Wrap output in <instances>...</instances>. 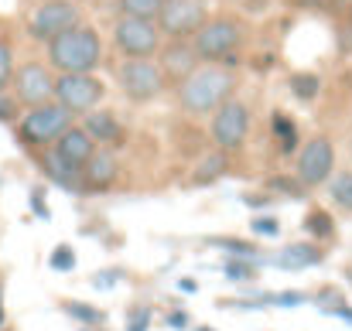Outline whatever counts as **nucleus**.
Instances as JSON below:
<instances>
[{"instance_id":"f257e3e1","label":"nucleus","mask_w":352,"mask_h":331,"mask_svg":"<svg viewBox=\"0 0 352 331\" xmlns=\"http://www.w3.org/2000/svg\"><path fill=\"white\" fill-rule=\"evenodd\" d=\"M236 93V72L223 65H199L185 82L175 86L178 106L188 116H212Z\"/></svg>"},{"instance_id":"f03ea898","label":"nucleus","mask_w":352,"mask_h":331,"mask_svg":"<svg viewBox=\"0 0 352 331\" xmlns=\"http://www.w3.org/2000/svg\"><path fill=\"white\" fill-rule=\"evenodd\" d=\"M45 55L58 76L62 72H96L103 65V38L93 24H76L72 31L48 41Z\"/></svg>"},{"instance_id":"7ed1b4c3","label":"nucleus","mask_w":352,"mask_h":331,"mask_svg":"<svg viewBox=\"0 0 352 331\" xmlns=\"http://www.w3.org/2000/svg\"><path fill=\"white\" fill-rule=\"evenodd\" d=\"M195 52L209 65L236 69L239 65V48L246 45V24L236 14H209V21L195 31Z\"/></svg>"},{"instance_id":"20e7f679","label":"nucleus","mask_w":352,"mask_h":331,"mask_svg":"<svg viewBox=\"0 0 352 331\" xmlns=\"http://www.w3.org/2000/svg\"><path fill=\"white\" fill-rule=\"evenodd\" d=\"M72 119H76V113H69L58 100H52V103H41V106H31V110L21 113L17 130H21V140L28 147L45 150V147L58 144V137L72 126Z\"/></svg>"},{"instance_id":"39448f33","label":"nucleus","mask_w":352,"mask_h":331,"mask_svg":"<svg viewBox=\"0 0 352 331\" xmlns=\"http://www.w3.org/2000/svg\"><path fill=\"white\" fill-rule=\"evenodd\" d=\"M117 82L130 103H154L168 89V76L157 65V58H123L117 69Z\"/></svg>"},{"instance_id":"423d86ee","label":"nucleus","mask_w":352,"mask_h":331,"mask_svg":"<svg viewBox=\"0 0 352 331\" xmlns=\"http://www.w3.org/2000/svg\"><path fill=\"white\" fill-rule=\"evenodd\" d=\"M113 48L123 58H157V52L164 48V34H161L157 21L117 17V24H113Z\"/></svg>"},{"instance_id":"0eeeda50","label":"nucleus","mask_w":352,"mask_h":331,"mask_svg":"<svg viewBox=\"0 0 352 331\" xmlns=\"http://www.w3.org/2000/svg\"><path fill=\"white\" fill-rule=\"evenodd\" d=\"M55 100L76 116L100 110V103L107 100V86L103 79H96V72H62L55 76Z\"/></svg>"},{"instance_id":"6e6552de","label":"nucleus","mask_w":352,"mask_h":331,"mask_svg":"<svg viewBox=\"0 0 352 331\" xmlns=\"http://www.w3.org/2000/svg\"><path fill=\"white\" fill-rule=\"evenodd\" d=\"M76 24H82V10L76 0H45L41 7H34V14L28 17V34L41 45L55 41L58 34L72 31Z\"/></svg>"},{"instance_id":"1a4fd4ad","label":"nucleus","mask_w":352,"mask_h":331,"mask_svg":"<svg viewBox=\"0 0 352 331\" xmlns=\"http://www.w3.org/2000/svg\"><path fill=\"white\" fill-rule=\"evenodd\" d=\"M250 119L253 113L243 100H226L219 110L212 113V123H209V133H212V144L226 154L243 150L246 144V133H250Z\"/></svg>"},{"instance_id":"9d476101","label":"nucleus","mask_w":352,"mask_h":331,"mask_svg":"<svg viewBox=\"0 0 352 331\" xmlns=\"http://www.w3.org/2000/svg\"><path fill=\"white\" fill-rule=\"evenodd\" d=\"M10 89H14V100H17L24 110L41 106V103H52V100H55L52 65H45V62H24V65H17Z\"/></svg>"},{"instance_id":"9b49d317","label":"nucleus","mask_w":352,"mask_h":331,"mask_svg":"<svg viewBox=\"0 0 352 331\" xmlns=\"http://www.w3.org/2000/svg\"><path fill=\"white\" fill-rule=\"evenodd\" d=\"M332 171H336V147H332V140L329 137H311L298 150V171H294V178L305 188H318V185L332 181Z\"/></svg>"},{"instance_id":"f8f14e48","label":"nucleus","mask_w":352,"mask_h":331,"mask_svg":"<svg viewBox=\"0 0 352 331\" xmlns=\"http://www.w3.org/2000/svg\"><path fill=\"white\" fill-rule=\"evenodd\" d=\"M209 21L206 0H164L157 14V27L164 38H195V31Z\"/></svg>"},{"instance_id":"ddd939ff","label":"nucleus","mask_w":352,"mask_h":331,"mask_svg":"<svg viewBox=\"0 0 352 331\" xmlns=\"http://www.w3.org/2000/svg\"><path fill=\"white\" fill-rule=\"evenodd\" d=\"M157 65L164 69L168 82H185L199 65H202V55L195 52V41L192 38H168V45L157 52Z\"/></svg>"},{"instance_id":"4468645a","label":"nucleus","mask_w":352,"mask_h":331,"mask_svg":"<svg viewBox=\"0 0 352 331\" xmlns=\"http://www.w3.org/2000/svg\"><path fill=\"white\" fill-rule=\"evenodd\" d=\"M38 168L45 171L48 181H55L65 192H82V168H76L72 161H65L55 147H45L38 154Z\"/></svg>"},{"instance_id":"2eb2a0df","label":"nucleus","mask_w":352,"mask_h":331,"mask_svg":"<svg viewBox=\"0 0 352 331\" xmlns=\"http://www.w3.org/2000/svg\"><path fill=\"white\" fill-rule=\"evenodd\" d=\"M117 154H113V147H100L89 161H86V168H82V188H89V192H107V188H113V181H117Z\"/></svg>"},{"instance_id":"dca6fc26","label":"nucleus","mask_w":352,"mask_h":331,"mask_svg":"<svg viewBox=\"0 0 352 331\" xmlns=\"http://www.w3.org/2000/svg\"><path fill=\"white\" fill-rule=\"evenodd\" d=\"M52 147H55L65 161H72L76 168H86V161L100 150V144L89 137V130H86V126H76V123H72V126L58 137V144H52Z\"/></svg>"},{"instance_id":"f3484780","label":"nucleus","mask_w":352,"mask_h":331,"mask_svg":"<svg viewBox=\"0 0 352 331\" xmlns=\"http://www.w3.org/2000/svg\"><path fill=\"white\" fill-rule=\"evenodd\" d=\"M82 126L89 130V137L103 147H120L123 144V123L117 119V113L110 110H93L82 116Z\"/></svg>"},{"instance_id":"a211bd4d","label":"nucleus","mask_w":352,"mask_h":331,"mask_svg":"<svg viewBox=\"0 0 352 331\" xmlns=\"http://www.w3.org/2000/svg\"><path fill=\"white\" fill-rule=\"evenodd\" d=\"M322 260H325V253H322L318 246H311V242H294V246L280 249L277 256H270L267 263L277 266V270H308V266H318Z\"/></svg>"},{"instance_id":"6ab92c4d","label":"nucleus","mask_w":352,"mask_h":331,"mask_svg":"<svg viewBox=\"0 0 352 331\" xmlns=\"http://www.w3.org/2000/svg\"><path fill=\"white\" fill-rule=\"evenodd\" d=\"M270 130H274V137L280 144V154H294L298 150V126H294V119L287 113H274L270 116Z\"/></svg>"},{"instance_id":"aec40b11","label":"nucleus","mask_w":352,"mask_h":331,"mask_svg":"<svg viewBox=\"0 0 352 331\" xmlns=\"http://www.w3.org/2000/svg\"><path fill=\"white\" fill-rule=\"evenodd\" d=\"M226 168H230V157H226V150H219V147H216V154H209V157L195 168L192 185H209V181H216L219 174H226Z\"/></svg>"},{"instance_id":"412c9836","label":"nucleus","mask_w":352,"mask_h":331,"mask_svg":"<svg viewBox=\"0 0 352 331\" xmlns=\"http://www.w3.org/2000/svg\"><path fill=\"white\" fill-rule=\"evenodd\" d=\"M164 0H117L120 17H144V21H157Z\"/></svg>"},{"instance_id":"4be33fe9","label":"nucleus","mask_w":352,"mask_h":331,"mask_svg":"<svg viewBox=\"0 0 352 331\" xmlns=\"http://www.w3.org/2000/svg\"><path fill=\"white\" fill-rule=\"evenodd\" d=\"M62 308H65V315H69V318H76V321H82L86 328H100V325H107V311H100V308H93V304H79V301H65Z\"/></svg>"},{"instance_id":"5701e85b","label":"nucleus","mask_w":352,"mask_h":331,"mask_svg":"<svg viewBox=\"0 0 352 331\" xmlns=\"http://www.w3.org/2000/svg\"><path fill=\"white\" fill-rule=\"evenodd\" d=\"M318 89H322V79H318L315 72H294V76H291V93H294V100L311 103V100L318 96Z\"/></svg>"},{"instance_id":"b1692460","label":"nucleus","mask_w":352,"mask_h":331,"mask_svg":"<svg viewBox=\"0 0 352 331\" xmlns=\"http://www.w3.org/2000/svg\"><path fill=\"white\" fill-rule=\"evenodd\" d=\"M212 246L216 249H223L230 260H260L256 253V246L253 242H246V239H233V236H223V239H212Z\"/></svg>"},{"instance_id":"393cba45","label":"nucleus","mask_w":352,"mask_h":331,"mask_svg":"<svg viewBox=\"0 0 352 331\" xmlns=\"http://www.w3.org/2000/svg\"><path fill=\"white\" fill-rule=\"evenodd\" d=\"M305 232L315 236V239H332L336 236V222H332V216L325 209H315V212L305 216Z\"/></svg>"},{"instance_id":"a878e982","label":"nucleus","mask_w":352,"mask_h":331,"mask_svg":"<svg viewBox=\"0 0 352 331\" xmlns=\"http://www.w3.org/2000/svg\"><path fill=\"white\" fill-rule=\"evenodd\" d=\"M17 62H14V45L7 38H0V93H7V86L14 82Z\"/></svg>"},{"instance_id":"bb28decb","label":"nucleus","mask_w":352,"mask_h":331,"mask_svg":"<svg viewBox=\"0 0 352 331\" xmlns=\"http://www.w3.org/2000/svg\"><path fill=\"white\" fill-rule=\"evenodd\" d=\"M332 198H336L339 209L352 212V171H342V174L332 178Z\"/></svg>"},{"instance_id":"cd10ccee","label":"nucleus","mask_w":352,"mask_h":331,"mask_svg":"<svg viewBox=\"0 0 352 331\" xmlns=\"http://www.w3.org/2000/svg\"><path fill=\"white\" fill-rule=\"evenodd\" d=\"M223 273L233 280V284H246V280H256V266L250 260H226L223 263Z\"/></svg>"},{"instance_id":"c85d7f7f","label":"nucleus","mask_w":352,"mask_h":331,"mask_svg":"<svg viewBox=\"0 0 352 331\" xmlns=\"http://www.w3.org/2000/svg\"><path fill=\"white\" fill-rule=\"evenodd\" d=\"M48 266L52 270H58V273H72L76 270V253H72V246H55L52 249V256H48Z\"/></svg>"},{"instance_id":"c756f323","label":"nucleus","mask_w":352,"mask_h":331,"mask_svg":"<svg viewBox=\"0 0 352 331\" xmlns=\"http://www.w3.org/2000/svg\"><path fill=\"white\" fill-rule=\"evenodd\" d=\"M250 232L253 236H263V239H274V236H280V222L274 219V216H256V219L250 222Z\"/></svg>"},{"instance_id":"7c9ffc66","label":"nucleus","mask_w":352,"mask_h":331,"mask_svg":"<svg viewBox=\"0 0 352 331\" xmlns=\"http://www.w3.org/2000/svg\"><path fill=\"white\" fill-rule=\"evenodd\" d=\"M21 119V103L14 93H0V123H17Z\"/></svg>"},{"instance_id":"2f4dec72","label":"nucleus","mask_w":352,"mask_h":331,"mask_svg":"<svg viewBox=\"0 0 352 331\" xmlns=\"http://www.w3.org/2000/svg\"><path fill=\"white\" fill-rule=\"evenodd\" d=\"M305 301H308V294H301V290H280V294H274V308H298Z\"/></svg>"},{"instance_id":"473e14b6","label":"nucleus","mask_w":352,"mask_h":331,"mask_svg":"<svg viewBox=\"0 0 352 331\" xmlns=\"http://www.w3.org/2000/svg\"><path fill=\"white\" fill-rule=\"evenodd\" d=\"M270 188H274V192H284L287 198H298L305 185H301L298 178H294V181H291V178H274V181H270Z\"/></svg>"},{"instance_id":"72a5a7b5","label":"nucleus","mask_w":352,"mask_h":331,"mask_svg":"<svg viewBox=\"0 0 352 331\" xmlns=\"http://www.w3.org/2000/svg\"><path fill=\"white\" fill-rule=\"evenodd\" d=\"M147 328H151V308L133 311V315H130V321H126V331H147Z\"/></svg>"},{"instance_id":"f704fd0d","label":"nucleus","mask_w":352,"mask_h":331,"mask_svg":"<svg viewBox=\"0 0 352 331\" xmlns=\"http://www.w3.org/2000/svg\"><path fill=\"white\" fill-rule=\"evenodd\" d=\"M117 277L120 273H110V270H107V273H96V280H93V284L107 290V287H117Z\"/></svg>"},{"instance_id":"c9c22d12","label":"nucleus","mask_w":352,"mask_h":331,"mask_svg":"<svg viewBox=\"0 0 352 331\" xmlns=\"http://www.w3.org/2000/svg\"><path fill=\"white\" fill-rule=\"evenodd\" d=\"M31 205H34V212H38V216H41V219H48V205H45V202H41V188H38V192H34V195H31Z\"/></svg>"},{"instance_id":"e433bc0d","label":"nucleus","mask_w":352,"mask_h":331,"mask_svg":"<svg viewBox=\"0 0 352 331\" xmlns=\"http://www.w3.org/2000/svg\"><path fill=\"white\" fill-rule=\"evenodd\" d=\"M168 325H171V328H185V325H188L185 311H175V315H168Z\"/></svg>"},{"instance_id":"4c0bfd02","label":"nucleus","mask_w":352,"mask_h":331,"mask_svg":"<svg viewBox=\"0 0 352 331\" xmlns=\"http://www.w3.org/2000/svg\"><path fill=\"white\" fill-rule=\"evenodd\" d=\"M243 202H246V205H253V209H260V205H267L270 198H267V195H246Z\"/></svg>"},{"instance_id":"58836bf2","label":"nucleus","mask_w":352,"mask_h":331,"mask_svg":"<svg viewBox=\"0 0 352 331\" xmlns=\"http://www.w3.org/2000/svg\"><path fill=\"white\" fill-rule=\"evenodd\" d=\"M178 290H182V294H195V290H199V280H188V277H185V280L178 284Z\"/></svg>"},{"instance_id":"ea45409f","label":"nucleus","mask_w":352,"mask_h":331,"mask_svg":"<svg viewBox=\"0 0 352 331\" xmlns=\"http://www.w3.org/2000/svg\"><path fill=\"white\" fill-rule=\"evenodd\" d=\"M7 321V311H3V290H0V325Z\"/></svg>"},{"instance_id":"a19ab883","label":"nucleus","mask_w":352,"mask_h":331,"mask_svg":"<svg viewBox=\"0 0 352 331\" xmlns=\"http://www.w3.org/2000/svg\"><path fill=\"white\" fill-rule=\"evenodd\" d=\"M195 331H216V328H209V325H195Z\"/></svg>"},{"instance_id":"79ce46f5","label":"nucleus","mask_w":352,"mask_h":331,"mask_svg":"<svg viewBox=\"0 0 352 331\" xmlns=\"http://www.w3.org/2000/svg\"><path fill=\"white\" fill-rule=\"evenodd\" d=\"M79 331H93V328H79Z\"/></svg>"},{"instance_id":"37998d69","label":"nucleus","mask_w":352,"mask_h":331,"mask_svg":"<svg viewBox=\"0 0 352 331\" xmlns=\"http://www.w3.org/2000/svg\"><path fill=\"white\" fill-rule=\"evenodd\" d=\"M226 3H236V0H226Z\"/></svg>"},{"instance_id":"c03bdc74","label":"nucleus","mask_w":352,"mask_h":331,"mask_svg":"<svg viewBox=\"0 0 352 331\" xmlns=\"http://www.w3.org/2000/svg\"><path fill=\"white\" fill-rule=\"evenodd\" d=\"M349 17H352V7H349Z\"/></svg>"}]
</instances>
